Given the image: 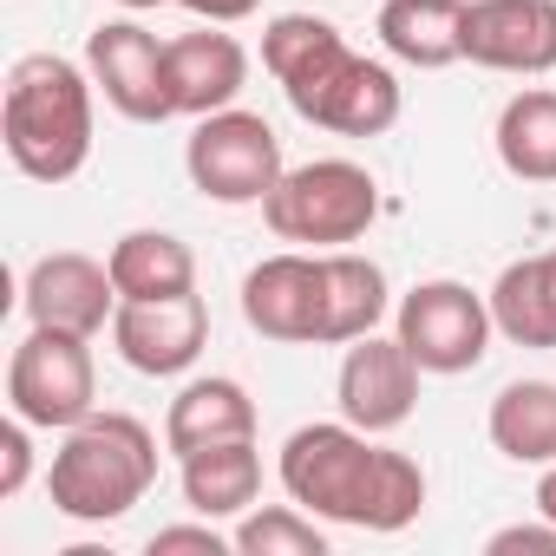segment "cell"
<instances>
[{
	"instance_id": "obj_14",
	"label": "cell",
	"mask_w": 556,
	"mask_h": 556,
	"mask_svg": "<svg viewBox=\"0 0 556 556\" xmlns=\"http://www.w3.org/2000/svg\"><path fill=\"white\" fill-rule=\"evenodd\" d=\"M34 328H73V334H99L118 315V282L112 268L79 255V249H53L27 268V289H21Z\"/></svg>"
},
{
	"instance_id": "obj_27",
	"label": "cell",
	"mask_w": 556,
	"mask_h": 556,
	"mask_svg": "<svg viewBox=\"0 0 556 556\" xmlns=\"http://www.w3.org/2000/svg\"><path fill=\"white\" fill-rule=\"evenodd\" d=\"M484 549H491V556H510V549H536V556H556V523H549V517H543V523H510V530H497Z\"/></svg>"
},
{
	"instance_id": "obj_9",
	"label": "cell",
	"mask_w": 556,
	"mask_h": 556,
	"mask_svg": "<svg viewBox=\"0 0 556 556\" xmlns=\"http://www.w3.org/2000/svg\"><path fill=\"white\" fill-rule=\"evenodd\" d=\"M242 321L262 341L289 348H328V255H262L242 275Z\"/></svg>"
},
{
	"instance_id": "obj_19",
	"label": "cell",
	"mask_w": 556,
	"mask_h": 556,
	"mask_svg": "<svg viewBox=\"0 0 556 556\" xmlns=\"http://www.w3.org/2000/svg\"><path fill=\"white\" fill-rule=\"evenodd\" d=\"M491 321L517 348H556V249L523 255L497 275L491 289Z\"/></svg>"
},
{
	"instance_id": "obj_28",
	"label": "cell",
	"mask_w": 556,
	"mask_h": 556,
	"mask_svg": "<svg viewBox=\"0 0 556 556\" xmlns=\"http://www.w3.org/2000/svg\"><path fill=\"white\" fill-rule=\"evenodd\" d=\"M177 8H190V14L210 21V27H229V21H249L262 0H177Z\"/></svg>"
},
{
	"instance_id": "obj_5",
	"label": "cell",
	"mask_w": 556,
	"mask_h": 556,
	"mask_svg": "<svg viewBox=\"0 0 556 556\" xmlns=\"http://www.w3.org/2000/svg\"><path fill=\"white\" fill-rule=\"evenodd\" d=\"M374 216H380V184L354 157L295 164V170H282V184L262 197V223L282 242H308V249L361 242L374 229Z\"/></svg>"
},
{
	"instance_id": "obj_17",
	"label": "cell",
	"mask_w": 556,
	"mask_h": 556,
	"mask_svg": "<svg viewBox=\"0 0 556 556\" xmlns=\"http://www.w3.org/2000/svg\"><path fill=\"white\" fill-rule=\"evenodd\" d=\"M223 439H255V400L242 393V380H190L177 400H170V419H164V445L177 458L203 452V445H223Z\"/></svg>"
},
{
	"instance_id": "obj_18",
	"label": "cell",
	"mask_w": 556,
	"mask_h": 556,
	"mask_svg": "<svg viewBox=\"0 0 556 556\" xmlns=\"http://www.w3.org/2000/svg\"><path fill=\"white\" fill-rule=\"evenodd\" d=\"M380 47L400 66L439 73L465 60V0H387L380 8Z\"/></svg>"
},
{
	"instance_id": "obj_6",
	"label": "cell",
	"mask_w": 556,
	"mask_h": 556,
	"mask_svg": "<svg viewBox=\"0 0 556 556\" xmlns=\"http://www.w3.org/2000/svg\"><path fill=\"white\" fill-rule=\"evenodd\" d=\"M92 334L73 328H34L8 361V406L40 432H73L86 413H99V374H92Z\"/></svg>"
},
{
	"instance_id": "obj_13",
	"label": "cell",
	"mask_w": 556,
	"mask_h": 556,
	"mask_svg": "<svg viewBox=\"0 0 556 556\" xmlns=\"http://www.w3.org/2000/svg\"><path fill=\"white\" fill-rule=\"evenodd\" d=\"M112 348L131 374L170 380L210 348V308L203 295H164V302H118L112 315Z\"/></svg>"
},
{
	"instance_id": "obj_8",
	"label": "cell",
	"mask_w": 556,
	"mask_h": 556,
	"mask_svg": "<svg viewBox=\"0 0 556 556\" xmlns=\"http://www.w3.org/2000/svg\"><path fill=\"white\" fill-rule=\"evenodd\" d=\"M491 295H471L465 282H419L400 295V341L426 374H471L491 354Z\"/></svg>"
},
{
	"instance_id": "obj_29",
	"label": "cell",
	"mask_w": 556,
	"mask_h": 556,
	"mask_svg": "<svg viewBox=\"0 0 556 556\" xmlns=\"http://www.w3.org/2000/svg\"><path fill=\"white\" fill-rule=\"evenodd\" d=\"M536 517L556 523V465H543V478H536Z\"/></svg>"
},
{
	"instance_id": "obj_15",
	"label": "cell",
	"mask_w": 556,
	"mask_h": 556,
	"mask_svg": "<svg viewBox=\"0 0 556 556\" xmlns=\"http://www.w3.org/2000/svg\"><path fill=\"white\" fill-rule=\"evenodd\" d=\"M164 66H170V105L184 118H210L236 105V92L249 86V53L236 47V34H210V27L164 40Z\"/></svg>"
},
{
	"instance_id": "obj_24",
	"label": "cell",
	"mask_w": 556,
	"mask_h": 556,
	"mask_svg": "<svg viewBox=\"0 0 556 556\" xmlns=\"http://www.w3.org/2000/svg\"><path fill=\"white\" fill-rule=\"evenodd\" d=\"M236 549L242 556H328V530L315 510H302L289 497V504H268V510H242Z\"/></svg>"
},
{
	"instance_id": "obj_1",
	"label": "cell",
	"mask_w": 556,
	"mask_h": 556,
	"mask_svg": "<svg viewBox=\"0 0 556 556\" xmlns=\"http://www.w3.org/2000/svg\"><path fill=\"white\" fill-rule=\"evenodd\" d=\"M282 491L315 510L321 523H354V530H406L426 510V471L419 458L374 445L361 426H302L282 445Z\"/></svg>"
},
{
	"instance_id": "obj_30",
	"label": "cell",
	"mask_w": 556,
	"mask_h": 556,
	"mask_svg": "<svg viewBox=\"0 0 556 556\" xmlns=\"http://www.w3.org/2000/svg\"><path fill=\"white\" fill-rule=\"evenodd\" d=\"M118 8H164V0H118Z\"/></svg>"
},
{
	"instance_id": "obj_4",
	"label": "cell",
	"mask_w": 556,
	"mask_h": 556,
	"mask_svg": "<svg viewBox=\"0 0 556 556\" xmlns=\"http://www.w3.org/2000/svg\"><path fill=\"white\" fill-rule=\"evenodd\" d=\"M151 484H157V439L131 413H86L47 471L53 510L73 523H118L131 504H144Z\"/></svg>"
},
{
	"instance_id": "obj_23",
	"label": "cell",
	"mask_w": 556,
	"mask_h": 556,
	"mask_svg": "<svg viewBox=\"0 0 556 556\" xmlns=\"http://www.w3.org/2000/svg\"><path fill=\"white\" fill-rule=\"evenodd\" d=\"M387 315V268L367 255L334 249L328 255V348H348L361 334H374Z\"/></svg>"
},
{
	"instance_id": "obj_26",
	"label": "cell",
	"mask_w": 556,
	"mask_h": 556,
	"mask_svg": "<svg viewBox=\"0 0 556 556\" xmlns=\"http://www.w3.org/2000/svg\"><path fill=\"white\" fill-rule=\"evenodd\" d=\"M27 419L14 413L8 426H0V497H21V484H27V471H34V445H27Z\"/></svg>"
},
{
	"instance_id": "obj_21",
	"label": "cell",
	"mask_w": 556,
	"mask_h": 556,
	"mask_svg": "<svg viewBox=\"0 0 556 556\" xmlns=\"http://www.w3.org/2000/svg\"><path fill=\"white\" fill-rule=\"evenodd\" d=\"M484 426L510 465H556V380H510Z\"/></svg>"
},
{
	"instance_id": "obj_25",
	"label": "cell",
	"mask_w": 556,
	"mask_h": 556,
	"mask_svg": "<svg viewBox=\"0 0 556 556\" xmlns=\"http://www.w3.org/2000/svg\"><path fill=\"white\" fill-rule=\"evenodd\" d=\"M236 536H223L210 517L203 523H170V530H151V556H229Z\"/></svg>"
},
{
	"instance_id": "obj_7",
	"label": "cell",
	"mask_w": 556,
	"mask_h": 556,
	"mask_svg": "<svg viewBox=\"0 0 556 556\" xmlns=\"http://www.w3.org/2000/svg\"><path fill=\"white\" fill-rule=\"evenodd\" d=\"M184 170L210 203H262L275 184H282V138L262 112H210L197 118L190 144H184Z\"/></svg>"
},
{
	"instance_id": "obj_16",
	"label": "cell",
	"mask_w": 556,
	"mask_h": 556,
	"mask_svg": "<svg viewBox=\"0 0 556 556\" xmlns=\"http://www.w3.org/2000/svg\"><path fill=\"white\" fill-rule=\"evenodd\" d=\"M118 302H164V295H190L197 289V255L184 236L170 229H125L105 255Z\"/></svg>"
},
{
	"instance_id": "obj_11",
	"label": "cell",
	"mask_w": 556,
	"mask_h": 556,
	"mask_svg": "<svg viewBox=\"0 0 556 556\" xmlns=\"http://www.w3.org/2000/svg\"><path fill=\"white\" fill-rule=\"evenodd\" d=\"M419 361L406 354V341L393 334V341H380V334H361V341H348V361H341V380H334V393H341V419L348 426H361V432H400L406 419H413V406H419Z\"/></svg>"
},
{
	"instance_id": "obj_3",
	"label": "cell",
	"mask_w": 556,
	"mask_h": 556,
	"mask_svg": "<svg viewBox=\"0 0 556 556\" xmlns=\"http://www.w3.org/2000/svg\"><path fill=\"white\" fill-rule=\"evenodd\" d=\"M0 138L21 177L66 184L92 157V73L60 53H27L0 92Z\"/></svg>"
},
{
	"instance_id": "obj_20",
	"label": "cell",
	"mask_w": 556,
	"mask_h": 556,
	"mask_svg": "<svg viewBox=\"0 0 556 556\" xmlns=\"http://www.w3.org/2000/svg\"><path fill=\"white\" fill-rule=\"evenodd\" d=\"M262 491V452L255 439H223V445H203L184 458V504L197 517H242Z\"/></svg>"
},
{
	"instance_id": "obj_12",
	"label": "cell",
	"mask_w": 556,
	"mask_h": 556,
	"mask_svg": "<svg viewBox=\"0 0 556 556\" xmlns=\"http://www.w3.org/2000/svg\"><path fill=\"white\" fill-rule=\"evenodd\" d=\"M465 60L484 73H556V0H465Z\"/></svg>"
},
{
	"instance_id": "obj_2",
	"label": "cell",
	"mask_w": 556,
	"mask_h": 556,
	"mask_svg": "<svg viewBox=\"0 0 556 556\" xmlns=\"http://www.w3.org/2000/svg\"><path fill=\"white\" fill-rule=\"evenodd\" d=\"M262 66L282 79L295 118L341 131V138H380L400 125V79L354 53L334 21L315 14H275L262 34Z\"/></svg>"
},
{
	"instance_id": "obj_22",
	"label": "cell",
	"mask_w": 556,
	"mask_h": 556,
	"mask_svg": "<svg viewBox=\"0 0 556 556\" xmlns=\"http://www.w3.org/2000/svg\"><path fill=\"white\" fill-rule=\"evenodd\" d=\"M497 164L523 184H556V92L530 86L497 112Z\"/></svg>"
},
{
	"instance_id": "obj_10",
	"label": "cell",
	"mask_w": 556,
	"mask_h": 556,
	"mask_svg": "<svg viewBox=\"0 0 556 556\" xmlns=\"http://www.w3.org/2000/svg\"><path fill=\"white\" fill-rule=\"evenodd\" d=\"M86 73H92V86L105 92V105H112L118 118H131V125H164V118H177L164 47H157V34H144L138 21H105V27L86 40Z\"/></svg>"
}]
</instances>
